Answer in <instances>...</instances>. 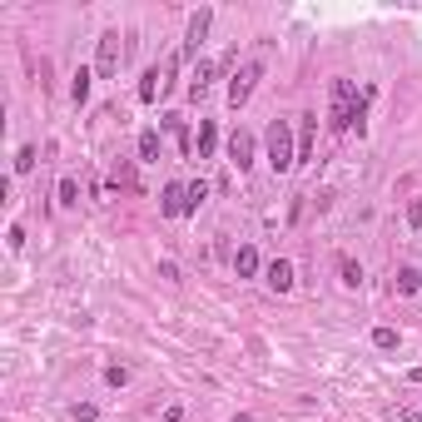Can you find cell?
<instances>
[{"label":"cell","instance_id":"cell-1","mask_svg":"<svg viewBox=\"0 0 422 422\" xmlns=\"http://www.w3.org/2000/svg\"><path fill=\"white\" fill-rule=\"evenodd\" d=\"M269 164H274V174H288V169L298 164V149H293V129H288V120H274V125H269Z\"/></svg>","mask_w":422,"mask_h":422},{"label":"cell","instance_id":"cell-2","mask_svg":"<svg viewBox=\"0 0 422 422\" xmlns=\"http://www.w3.org/2000/svg\"><path fill=\"white\" fill-rule=\"evenodd\" d=\"M125 65V45H120V30H104L99 35V50H94V75L99 80H115Z\"/></svg>","mask_w":422,"mask_h":422},{"label":"cell","instance_id":"cell-3","mask_svg":"<svg viewBox=\"0 0 422 422\" xmlns=\"http://www.w3.org/2000/svg\"><path fill=\"white\" fill-rule=\"evenodd\" d=\"M258 75H263V65H258V60H248V65H239V70H234V80H229V104H234V110H244V104H248V94H253Z\"/></svg>","mask_w":422,"mask_h":422},{"label":"cell","instance_id":"cell-4","mask_svg":"<svg viewBox=\"0 0 422 422\" xmlns=\"http://www.w3.org/2000/svg\"><path fill=\"white\" fill-rule=\"evenodd\" d=\"M164 90H169V70L149 65V70H144V80H139V104H154V99H160Z\"/></svg>","mask_w":422,"mask_h":422},{"label":"cell","instance_id":"cell-5","mask_svg":"<svg viewBox=\"0 0 422 422\" xmlns=\"http://www.w3.org/2000/svg\"><path fill=\"white\" fill-rule=\"evenodd\" d=\"M229 160H234L239 169L253 164V134H248V129H234V134H229Z\"/></svg>","mask_w":422,"mask_h":422},{"label":"cell","instance_id":"cell-6","mask_svg":"<svg viewBox=\"0 0 422 422\" xmlns=\"http://www.w3.org/2000/svg\"><path fill=\"white\" fill-rule=\"evenodd\" d=\"M160 209H164L169 219L189 214V184H164V199H160Z\"/></svg>","mask_w":422,"mask_h":422},{"label":"cell","instance_id":"cell-7","mask_svg":"<svg viewBox=\"0 0 422 422\" xmlns=\"http://www.w3.org/2000/svg\"><path fill=\"white\" fill-rule=\"evenodd\" d=\"M214 75H219L214 60H199V65H194V80H189V99H204V90L214 85Z\"/></svg>","mask_w":422,"mask_h":422},{"label":"cell","instance_id":"cell-8","mask_svg":"<svg viewBox=\"0 0 422 422\" xmlns=\"http://www.w3.org/2000/svg\"><path fill=\"white\" fill-rule=\"evenodd\" d=\"M209 20H214V10H194L189 15V35H184V50H199L204 35H209Z\"/></svg>","mask_w":422,"mask_h":422},{"label":"cell","instance_id":"cell-9","mask_svg":"<svg viewBox=\"0 0 422 422\" xmlns=\"http://www.w3.org/2000/svg\"><path fill=\"white\" fill-rule=\"evenodd\" d=\"M269 288H274V293H288V288H293V263H288V258H274V263H269Z\"/></svg>","mask_w":422,"mask_h":422},{"label":"cell","instance_id":"cell-10","mask_svg":"<svg viewBox=\"0 0 422 422\" xmlns=\"http://www.w3.org/2000/svg\"><path fill=\"white\" fill-rule=\"evenodd\" d=\"M234 274H239V279H253V274H258V248L244 244V248L234 253Z\"/></svg>","mask_w":422,"mask_h":422},{"label":"cell","instance_id":"cell-11","mask_svg":"<svg viewBox=\"0 0 422 422\" xmlns=\"http://www.w3.org/2000/svg\"><path fill=\"white\" fill-rule=\"evenodd\" d=\"M214 144H219V129H214V120H204V125H199V139H194L199 160H209V154H214Z\"/></svg>","mask_w":422,"mask_h":422},{"label":"cell","instance_id":"cell-12","mask_svg":"<svg viewBox=\"0 0 422 422\" xmlns=\"http://www.w3.org/2000/svg\"><path fill=\"white\" fill-rule=\"evenodd\" d=\"M338 274H343L348 288H363V263L358 258H338Z\"/></svg>","mask_w":422,"mask_h":422},{"label":"cell","instance_id":"cell-13","mask_svg":"<svg viewBox=\"0 0 422 422\" xmlns=\"http://www.w3.org/2000/svg\"><path fill=\"white\" fill-rule=\"evenodd\" d=\"M70 99H75V104H85V99H90V70H85V65H80V70H75V80H70Z\"/></svg>","mask_w":422,"mask_h":422},{"label":"cell","instance_id":"cell-14","mask_svg":"<svg viewBox=\"0 0 422 422\" xmlns=\"http://www.w3.org/2000/svg\"><path fill=\"white\" fill-rule=\"evenodd\" d=\"M139 160H160V129H144L139 134Z\"/></svg>","mask_w":422,"mask_h":422},{"label":"cell","instance_id":"cell-15","mask_svg":"<svg viewBox=\"0 0 422 422\" xmlns=\"http://www.w3.org/2000/svg\"><path fill=\"white\" fill-rule=\"evenodd\" d=\"M417 288H422V274L402 263V269H398V293H417Z\"/></svg>","mask_w":422,"mask_h":422},{"label":"cell","instance_id":"cell-16","mask_svg":"<svg viewBox=\"0 0 422 422\" xmlns=\"http://www.w3.org/2000/svg\"><path fill=\"white\" fill-rule=\"evenodd\" d=\"M373 348L393 353V348H398V328H373Z\"/></svg>","mask_w":422,"mask_h":422},{"label":"cell","instance_id":"cell-17","mask_svg":"<svg viewBox=\"0 0 422 422\" xmlns=\"http://www.w3.org/2000/svg\"><path fill=\"white\" fill-rule=\"evenodd\" d=\"M35 169V144H20V154H15V174H30Z\"/></svg>","mask_w":422,"mask_h":422},{"label":"cell","instance_id":"cell-18","mask_svg":"<svg viewBox=\"0 0 422 422\" xmlns=\"http://www.w3.org/2000/svg\"><path fill=\"white\" fill-rule=\"evenodd\" d=\"M204 199H209V184H204V179H194V184H189V214H194Z\"/></svg>","mask_w":422,"mask_h":422},{"label":"cell","instance_id":"cell-19","mask_svg":"<svg viewBox=\"0 0 422 422\" xmlns=\"http://www.w3.org/2000/svg\"><path fill=\"white\" fill-rule=\"evenodd\" d=\"M55 194H60V204H80V184H75V179H60Z\"/></svg>","mask_w":422,"mask_h":422},{"label":"cell","instance_id":"cell-20","mask_svg":"<svg viewBox=\"0 0 422 422\" xmlns=\"http://www.w3.org/2000/svg\"><path fill=\"white\" fill-rule=\"evenodd\" d=\"M104 383H110V388H125L129 373H125V367H104Z\"/></svg>","mask_w":422,"mask_h":422},{"label":"cell","instance_id":"cell-21","mask_svg":"<svg viewBox=\"0 0 422 422\" xmlns=\"http://www.w3.org/2000/svg\"><path fill=\"white\" fill-rule=\"evenodd\" d=\"M94 417H99L94 402H75V422H94Z\"/></svg>","mask_w":422,"mask_h":422},{"label":"cell","instance_id":"cell-22","mask_svg":"<svg viewBox=\"0 0 422 422\" xmlns=\"http://www.w3.org/2000/svg\"><path fill=\"white\" fill-rule=\"evenodd\" d=\"M407 224H412V229H422V199H412V204H407Z\"/></svg>","mask_w":422,"mask_h":422},{"label":"cell","instance_id":"cell-23","mask_svg":"<svg viewBox=\"0 0 422 422\" xmlns=\"http://www.w3.org/2000/svg\"><path fill=\"white\" fill-rule=\"evenodd\" d=\"M398 417H402V422H422V412H417V407H402Z\"/></svg>","mask_w":422,"mask_h":422},{"label":"cell","instance_id":"cell-24","mask_svg":"<svg viewBox=\"0 0 422 422\" xmlns=\"http://www.w3.org/2000/svg\"><path fill=\"white\" fill-rule=\"evenodd\" d=\"M407 383H422V367H412V373H407Z\"/></svg>","mask_w":422,"mask_h":422}]
</instances>
